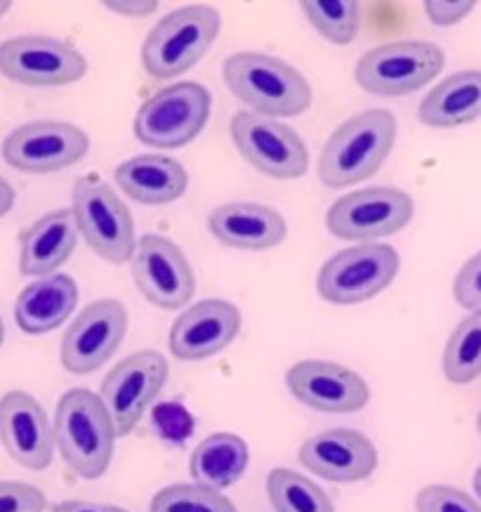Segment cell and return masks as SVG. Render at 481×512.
Here are the masks:
<instances>
[{"mask_svg": "<svg viewBox=\"0 0 481 512\" xmlns=\"http://www.w3.org/2000/svg\"><path fill=\"white\" fill-rule=\"evenodd\" d=\"M397 142V116L368 109L347 118L328 137L316 163V175L328 189H347L371 180Z\"/></svg>", "mask_w": 481, "mask_h": 512, "instance_id": "1", "label": "cell"}, {"mask_svg": "<svg viewBox=\"0 0 481 512\" xmlns=\"http://www.w3.org/2000/svg\"><path fill=\"white\" fill-rule=\"evenodd\" d=\"M224 83L236 100L267 118L300 116L312 107V85L298 69L265 52H236L224 62Z\"/></svg>", "mask_w": 481, "mask_h": 512, "instance_id": "2", "label": "cell"}, {"mask_svg": "<svg viewBox=\"0 0 481 512\" xmlns=\"http://www.w3.org/2000/svg\"><path fill=\"white\" fill-rule=\"evenodd\" d=\"M55 449L71 472L83 479H100L114 458L116 428L102 397L76 387L59 399L55 411Z\"/></svg>", "mask_w": 481, "mask_h": 512, "instance_id": "3", "label": "cell"}, {"mask_svg": "<svg viewBox=\"0 0 481 512\" xmlns=\"http://www.w3.org/2000/svg\"><path fill=\"white\" fill-rule=\"evenodd\" d=\"M222 17L210 5L173 10L142 43V67L156 81H170L194 69L220 34Z\"/></svg>", "mask_w": 481, "mask_h": 512, "instance_id": "4", "label": "cell"}, {"mask_svg": "<svg viewBox=\"0 0 481 512\" xmlns=\"http://www.w3.org/2000/svg\"><path fill=\"white\" fill-rule=\"evenodd\" d=\"M78 234L92 251L111 265L133 260L137 239L133 215L114 187L95 175L78 177L71 199Z\"/></svg>", "mask_w": 481, "mask_h": 512, "instance_id": "5", "label": "cell"}, {"mask_svg": "<svg viewBox=\"0 0 481 512\" xmlns=\"http://www.w3.org/2000/svg\"><path fill=\"white\" fill-rule=\"evenodd\" d=\"M444 64V50L430 41L385 43L361 55L354 81L368 95L404 97L430 85Z\"/></svg>", "mask_w": 481, "mask_h": 512, "instance_id": "6", "label": "cell"}, {"mask_svg": "<svg viewBox=\"0 0 481 512\" xmlns=\"http://www.w3.org/2000/svg\"><path fill=\"white\" fill-rule=\"evenodd\" d=\"M206 85L184 81L158 90L135 116V135L147 147L180 149L201 135L210 118Z\"/></svg>", "mask_w": 481, "mask_h": 512, "instance_id": "7", "label": "cell"}, {"mask_svg": "<svg viewBox=\"0 0 481 512\" xmlns=\"http://www.w3.org/2000/svg\"><path fill=\"white\" fill-rule=\"evenodd\" d=\"M399 253L387 244H359L324 262L316 291L331 305H359L380 295L399 274Z\"/></svg>", "mask_w": 481, "mask_h": 512, "instance_id": "8", "label": "cell"}, {"mask_svg": "<svg viewBox=\"0 0 481 512\" xmlns=\"http://www.w3.org/2000/svg\"><path fill=\"white\" fill-rule=\"evenodd\" d=\"M90 152V137L67 121H34L12 130L0 154L19 173L50 175L83 161Z\"/></svg>", "mask_w": 481, "mask_h": 512, "instance_id": "9", "label": "cell"}, {"mask_svg": "<svg viewBox=\"0 0 481 512\" xmlns=\"http://www.w3.org/2000/svg\"><path fill=\"white\" fill-rule=\"evenodd\" d=\"M232 140L258 173L274 180H298L309 170V152L291 126L253 111L232 118Z\"/></svg>", "mask_w": 481, "mask_h": 512, "instance_id": "10", "label": "cell"}, {"mask_svg": "<svg viewBox=\"0 0 481 512\" xmlns=\"http://www.w3.org/2000/svg\"><path fill=\"white\" fill-rule=\"evenodd\" d=\"M413 199L401 189L366 187L342 196L328 208V232L345 241L385 239L413 220Z\"/></svg>", "mask_w": 481, "mask_h": 512, "instance_id": "11", "label": "cell"}, {"mask_svg": "<svg viewBox=\"0 0 481 512\" xmlns=\"http://www.w3.org/2000/svg\"><path fill=\"white\" fill-rule=\"evenodd\" d=\"M88 59L67 41L50 36H17L0 43V74L29 88H59L81 81Z\"/></svg>", "mask_w": 481, "mask_h": 512, "instance_id": "12", "label": "cell"}, {"mask_svg": "<svg viewBox=\"0 0 481 512\" xmlns=\"http://www.w3.org/2000/svg\"><path fill=\"white\" fill-rule=\"evenodd\" d=\"M168 380V361L161 352L142 350L118 361L104 378L100 397L118 437L130 435Z\"/></svg>", "mask_w": 481, "mask_h": 512, "instance_id": "13", "label": "cell"}, {"mask_svg": "<svg viewBox=\"0 0 481 512\" xmlns=\"http://www.w3.org/2000/svg\"><path fill=\"white\" fill-rule=\"evenodd\" d=\"M125 333H128V310L121 300H95L71 321L64 333L62 350H59L62 366L76 376L95 373L114 357Z\"/></svg>", "mask_w": 481, "mask_h": 512, "instance_id": "14", "label": "cell"}, {"mask_svg": "<svg viewBox=\"0 0 481 512\" xmlns=\"http://www.w3.org/2000/svg\"><path fill=\"white\" fill-rule=\"evenodd\" d=\"M133 277L140 293L161 310H182L194 298L196 277L187 255L173 239L144 234L133 255Z\"/></svg>", "mask_w": 481, "mask_h": 512, "instance_id": "15", "label": "cell"}, {"mask_svg": "<svg viewBox=\"0 0 481 512\" xmlns=\"http://www.w3.org/2000/svg\"><path fill=\"white\" fill-rule=\"evenodd\" d=\"M286 385L300 404L321 413H357L371 399L366 380L335 361H298L288 369Z\"/></svg>", "mask_w": 481, "mask_h": 512, "instance_id": "16", "label": "cell"}, {"mask_svg": "<svg viewBox=\"0 0 481 512\" xmlns=\"http://www.w3.org/2000/svg\"><path fill=\"white\" fill-rule=\"evenodd\" d=\"M0 444L26 470L50 468L55 432L41 402L29 392L12 390L0 399Z\"/></svg>", "mask_w": 481, "mask_h": 512, "instance_id": "17", "label": "cell"}, {"mask_svg": "<svg viewBox=\"0 0 481 512\" xmlns=\"http://www.w3.org/2000/svg\"><path fill=\"white\" fill-rule=\"evenodd\" d=\"M302 468L335 484L364 482L378 468V449L357 430L335 428L302 442L298 451Z\"/></svg>", "mask_w": 481, "mask_h": 512, "instance_id": "18", "label": "cell"}, {"mask_svg": "<svg viewBox=\"0 0 481 512\" xmlns=\"http://www.w3.org/2000/svg\"><path fill=\"white\" fill-rule=\"evenodd\" d=\"M241 331V310L227 300L210 298L191 305L170 328V354L182 361L215 357Z\"/></svg>", "mask_w": 481, "mask_h": 512, "instance_id": "19", "label": "cell"}, {"mask_svg": "<svg viewBox=\"0 0 481 512\" xmlns=\"http://www.w3.org/2000/svg\"><path fill=\"white\" fill-rule=\"evenodd\" d=\"M210 234L236 251H269L283 244L288 227L274 208L253 201L217 206L208 218Z\"/></svg>", "mask_w": 481, "mask_h": 512, "instance_id": "20", "label": "cell"}, {"mask_svg": "<svg viewBox=\"0 0 481 512\" xmlns=\"http://www.w3.org/2000/svg\"><path fill=\"white\" fill-rule=\"evenodd\" d=\"M76 218L67 210H52L19 234V272L24 277L43 279L74 255L78 246Z\"/></svg>", "mask_w": 481, "mask_h": 512, "instance_id": "21", "label": "cell"}, {"mask_svg": "<svg viewBox=\"0 0 481 512\" xmlns=\"http://www.w3.org/2000/svg\"><path fill=\"white\" fill-rule=\"evenodd\" d=\"M116 185L128 199L144 206H166L182 199L189 175L180 161L163 154H142L116 168Z\"/></svg>", "mask_w": 481, "mask_h": 512, "instance_id": "22", "label": "cell"}, {"mask_svg": "<svg viewBox=\"0 0 481 512\" xmlns=\"http://www.w3.org/2000/svg\"><path fill=\"white\" fill-rule=\"evenodd\" d=\"M78 305V286L69 274H50L36 279L19 293L15 321L29 336L55 331L74 314Z\"/></svg>", "mask_w": 481, "mask_h": 512, "instance_id": "23", "label": "cell"}, {"mask_svg": "<svg viewBox=\"0 0 481 512\" xmlns=\"http://www.w3.org/2000/svg\"><path fill=\"white\" fill-rule=\"evenodd\" d=\"M418 118L430 128H458L481 118V71L467 69L434 85L418 107Z\"/></svg>", "mask_w": 481, "mask_h": 512, "instance_id": "24", "label": "cell"}, {"mask_svg": "<svg viewBox=\"0 0 481 512\" xmlns=\"http://www.w3.org/2000/svg\"><path fill=\"white\" fill-rule=\"evenodd\" d=\"M248 461L250 451L246 439L232 432H215L194 449L189 458V472L194 484L222 494L243 477Z\"/></svg>", "mask_w": 481, "mask_h": 512, "instance_id": "25", "label": "cell"}, {"mask_svg": "<svg viewBox=\"0 0 481 512\" xmlns=\"http://www.w3.org/2000/svg\"><path fill=\"white\" fill-rule=\"evenodd\" d=\"M267 496L276 512H335L331 496L302 472L276 468L267 477Z\"/></svg>", "mask_w": 481, "mask_h": 512, "instance_id": "26", "label": "cell"}, {"mask_svg": "<svg viewBox=\"0 0 481 512\" xmlns=\"http://www.w3.org/2000/svg\"><path fill=\"white\" fill-rule=\"evenodd\" d=\"M441 366L453 385H467L481 376V312H472L453 328Z\"/></svg>", "mask_w": 481, "mask_h": 512, "instance_id": "27", "label": "cell"}, {"mask_svg": "<svg viewBox=\"0 0 481 512\" xmlns=\"http://www.w3.org/2000/svg\"><path fill=\"white\" fill-rule=\"evenodd\" d=\"M302 12L316 34L335 45H349L359 36L361 5L354 0H307Z\"/></svg>", "mask_w": 481, "mask_h": 512, "instance_id": "28", "label": "cell"}, {"mask_svg": "<svg viewBox=\"0 0 481 512\" xmlns=\"http://www.w3.org/2000/svg\"><path fill=\"white\" fill-rule=\"evenodd\" d=\"M149 512H236V508L220 491L199 484H173L158 491Z\"/></svg>", "mask_w": 481, "mask_h": 512, "instance_id": "29", "label": "cell"}, {"mask_svg": "<svg viewBox=\"0 0 481 512\" xmlns=\"http://www.w3.org/2000/svg\"><path fill=\"white\" fill-rule=\"evenodd\" d=\"M415 512H481V505L470 494L446 484H432L418 491Z\"/></svg>", "mask_w": 481, "mask_h": 512, "instance_id": "30", "label": "cell"}, {"mask_svg": "<svg viewBox=\"0 0 481 512\" xmlns=\"http://www.w3.org/2000/svg\"><path fill=\"white\" fill-rule=\"evenodd\" d=\"M48 501L41 489L26 482L0 479V512H45Z\"/></svg>", "mask_w": 481, "mask_h": 512, "instance_id": "31", "label": "cell"}, {"mask_svg": "<svg viewBox=\"0 0 481 512\" xmlns=\"http://www.w3.org/2000/svg\"><path fill=\"white\" fill-rule=\"evenodd\" d=\"M453 298L470 312H481V251L460 267L453 281Z\"/></svg>", "mask_w": 481, "mask_h": 512, "instance_id": "32", "label": "cell"}, {"mask_svg": "<svg viewBox=\"0 0 481 512\" xmlns=\"http://www.w3.org/2000/svg\"><path fill=\"white\" fill-rule=\"evenodd\" d=\"M154 425L158 435L163 439H170V442H182V439H187L191 435V428H194L187 409H182V406L177 404L156 406Z\"/></svg>", "mask_w": 481, "mask_h": 512, "instance_id": "33", "label": "cell"}, {"mask_svg": "<svg viewBox=\"0 0 481 512\" xmlns=\"http://www.w3.org/2000/svg\"><path fill=\"white\" fill-rule=\"evenodd\" d=\"M472 10H474V3H437V0L425 3L427 19L437 26H453L463 22Z\"/></svg>", "mask_w": 481, "mask_h": 512, "instance_id": "34", "label": "cell"}, {"mask_svg": "<svg viewBox=\"0 0 481 512\" xmlns=\"http://www.w3.org/2000/svg\"><path fill=\"white\" fill-rule=\"evenodd\" d=\"M104 8L123 17H149L156 12V0H128V3H104Z\"/></svg>", "mask_w": 481, "mask_h": 512, "instance_id": "35", "label": "cell"}, {"mask_svg": "<svg viewBox=\"0 0 481 512\" xmlns=\"http://www.w3.org/2000/svg\"><path fill=\"white\" fill-rule=\"evenodd\" d=\"M52 512H128L125 508H118V505H107V503H92V501H64L57 503Z\"/></svg>", "mask_w": 481, "mask_h": 512, "instance_id": "36", "label": "cell"}, {"mask_svg": "<svg viewBox=\"0 0 481 512\" xmlns=\"http://www.w3.org/2000/svg\"><path fill=\"white\" fill-rule=\"evenodd\" d=\"M12 206H15V189L5 177H0V218L8 215Z\"/></svg>", "mask_w": 481, "mask_h": 512, "instance_id": "37", "label": "cell"}, {"mask_svg": "<svg viewBox=\"0 0 481 512\" xmlns=\"http://www.w3.org/2000/svg\"><path fill=\"white\" fill-rule=\"evenodd\" d=\"M474 491H477V496L481 498V465H479V470L474 472Z\"/></svg>", "mask_w": 481, "mask_h": 512, "instance_id": "38", "label": "cell"}, {"mask_svg": "<svg viewBox=\"0 0 481 512\" xmlns=\"http://www.w3.org/2000/svg\"><path fill=\"white\" fill-rule=\"evenodd\" d=\"M10 8H12V3H8V0H0V17L8 15Z\"/></svg>", "mask_w": 481, "mask_h": 512, "instance_id": "39", "label": "cell"}, {"mask_svg": "<svg viewBox=\"0 0 481 512\" xmlns=\"http://www.w3.org/2000/svg\"><path fill=\"white\" fill-rule=\"evenodd\" d=\"M5 340V326H3V319H0V345H3Z\"/></svg>", "mask_w": 481, "mask_h": 512, "instance_id": "40", "label": "cell"}, {"mask_svg": "<svg viewBox=\"0 0 481 512\" xmlns=\"http://www.w3.org/2000/svg\"><path fill=\"white\" fill-rule=\"evenodd\" d=\"M477 430L481 432V413H479V418H477Z\"/></svg>", "mask_w": 481, "mask_h": 512, "instance_id": "41", "label": "cell"}]
</instances>
